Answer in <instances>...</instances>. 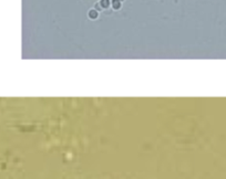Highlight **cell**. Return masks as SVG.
I'll list each match as a JSON object with an SVG mask.
<instances>
[{
  "mask_svg": "<svg viewBox=\"0 0 226 179\" xmlns=\"http://www.w3.org/2000/svg\"><path fill=\"white\" fill-rule=\"evenodd\" d=\"M88 16L90 19H92V20H95L98 17H99V12L95 10V9H91V10H89V12H88Z\"/></svg>",
  "mask_w": 226,
  "mask_h": 179,
  "instance_id": "6da1fadb",
  "label": "cell"
},
{
  "mask_svg": "<svg viewBox=\"0 0 226 179\" xmlns=\"http://www.w3.org/2000/svg\"><path fill=\"white\" fill-rule=\"evenodd\" d=\"M111 6L114 10H119V9L122 7V2L120 0H112L111 1Z\"/></svg>",
  "mask_w": 226,
  "mask_h": 179,
  "instance_id": "7a4b0ae2",
  "label": "cell"
},
{
  "mask_svg": "<svg viewBox=\"0 0 226 179\" xmlns=\"http://www.w3.org/2000/svg\"><path fill=\"white\" fill-rule=\"evenodd\" d=\"M100 6L102 9H108L111 6V1L110 0H100Z\"/></svg>",
  "mask_w": 226,
  "mask_h": 179,
  "instance_id": "3957f363",
  "label": "cell"
},
{
  "mask_svg": "<svg viewBox=\"0 0 226 179\" xmlns=\"http://www.w3.org/2000/svg\"><path fill=\"white\" fill-rule=\"evenodd\" d=\"M93 9H95V10H96L98 12H99V11H101V10H102L101 6H100V3H99V2H96V3L94 5V8H93Z\"/></svg>",
  "mask_w": 226,
  "mask_h": 179,
  "instance_id": "277c9868",
  "label": "cell"
},
{
  "mask_svg": "<svg viewBox=\"0 0 226 179\" xmlns=\"http://www.w3.org/2000/svg\"><path fill=\"white\" fill-rule=\"evenodd\" d=\"M120 1H121V2H122V1H123V0H120Z\"/></svg>",
  "mask_w": 226,
  "mask_h": 179,
  "instance_id": "5b68a950",
  "label": "cell"
}]
</instances>
